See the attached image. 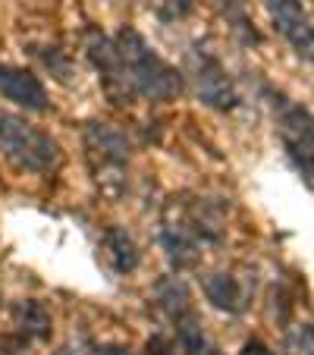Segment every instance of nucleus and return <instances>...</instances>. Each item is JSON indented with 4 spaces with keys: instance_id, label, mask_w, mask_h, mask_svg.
<instances>
[{
    "instance_id": "f257e3e1",
    "label": "nucleus",
    "mask_w": 314,
    "mask_h": 355,
    "mask_svg": "<svg viewBox=\"0 0 314 355\" xmlns=\"http://www.w3.org/2000/svg\"><path fill=\"white\" fill-rule=\"evenodd\" d=\"M114 44L120 54L123 76L135 94L151 101H170L182 92V76L154 54V47H148V41L135 28H123Z\"/></svg>"
},
{
    "instance_id": "f03ea898",
    "label": "nucleus",
    "mask_w": 314,
    "mask_h": 355,
    "mask_svg": "<svg viewBox=\"0 0 314 355\" xmlns=\"http://www.w3.org/2000/svg\"><path fill=\"white\" fill-rule=\"evenodd\" d=\"M0 151L22 173H51L60 161V145L22 116L0 110Z\"/></svg>"
},
{
    "instance_id": "7ed1b4c3",
    "label": "nucleus",
    "mask_w": 314,
    "mask_h": 355,
    "mask_svg": "<svg viewBox=\"0 0 314 355\" xmlns=\"http://www.w3.org/2000/svg\"><path fill=\"white\" fill-rule=\"evenodd\" d=\"M85 148L88 161H91V173L98 186L110 195L123 192L126 182V164H129V141L116 126L107 123H88L85 126Z\"/></svg>"
},
{
    "instance_id": "20e7f679",
    "label": "nucleus",
    "mask_w": 314,
    "mask_h": 355,
    "mask_svg": "<svg viewBox=\"0 0 314 355\" xmlns=\"http://www.w3.org/2000/svg\"><path fill=\"white\" fill-rule=\"evenodd\" d=\"M189 76L195 82V92L204 101L207 107L214 110H233L239 104L236 98V88L229 82V73L223 69V63L217 57H211L201 47H192L189 51Z\"/></svg>"
},
{
    "instance_id": "39448f33",
    "label": "nucleus",
    "mask_w": 314,
    "mask_h": 355,
    "mask_svg": "<svg viewBox=\"0 0 314 355\" xmlns=\"http://www.w3.org/2000/svg\"><path fill=\"white\" fill-rule=\"evenodd\" d=\"M280 135H283V145H286L289 157L295 161V167L302 170L305 182L311 186V155H314L311 114H308L305 107H299V104H289L280 114Z\"/></svg>"
},
{
    "instance_id": "423d86ee",
    "label": "nucleus",
    "mask_w": 314,
    "mask_h": 355,
    "mask_svg": "<svg viewBox=\"0 0 314 355\" xmlns=\"http://www.w3.org/2000/svg\"><path fill=\"white\" fill-rule=\"evenodd\" d=\"M0 94L19 107L35 110V114L47 110V104H51L38 76L22 67H10V63H0Z\"/></svg>"
},
{
    "instance_id": "0eeeda50",
    "label": "nucleus",
    "mask_w": 314,
    "mask_h": 355,
    "mask_svg": "<svg viewBox=\"0 0 314 355\" xmlns=\"http://www.w3.org/2000/svg\"><path fill=\"white\" fill-rule=\"evenodd\" d=\"M268 7L277 19V28L289 38L295 54L308 63L311 60V26H308V16L302 10V0H268Z\"/></svg>"
},
{
    "instance_id": "6e6552de",
    "label": "nucleus",
    "mask_w": 314,
    "mask_h": 355,
    "mask_svg": "<svg viewBox=\"0 0 314 355\" xmlns=\"http://www.w3.org/2000/svg\"><path fill=\"white\" fill-rule=\"evenodd\" d=\"M161 245H164V252H167V261L173 264L176 270L192 268V264L198 261V245H195L189 227H182V223H170V220L164 223L161 227Z\"/></svg>"
},
{
    "instance_id": "1a4fd4ad",
    "label": "nucleus",
    "mask_w": 314,
    "mask_h": 355,
    "mask_svg": "<svg viewBox=\"0 0 314 355\" xmlns=\"http://www.w3.org/2000/svg\"><path fill=\"white\" fill-rule=\"evenodd\" d=\"M173 327H176V340H170L173 343L170 355H220L214 343L204 336V330H201V324L195 315L186 318V321H180V324H173Z\"/></svg>"
},
{
    "instance_id": "9d476101",
    "label": "nucleus",
    "mask_w": 314,
    "mask_h": 355,
    "mask_svg": "<svg viewBox=\"0 0 314 355\" xmlns=\"http://www.w3.org/2000/svg\"><path fill=\"white\" fill-rule=\"evenodd\" d=\"M204 295L207 302L220 311H229V315H239L242 311V289H239V280L233 274H211L204 280Z\"/></svg>"
},
{
    "instance_id": "9b49d317",
    "label": "nucleus",
    "mask_w": 314,
    "mask_h": 355,
    "mask_svg": "<svg viewBox=\"0 0 314 355\" xmlns=\"http://www.w3.org/2000/svg\"><path fill=\"white\" fill-rule=\"evenodd\" d=\"M157 302H161V309L167 311V318L173 324L186 321V318H192V295H189V286L182 280H176V277H167V280L157 283Z\"/></svg>"
},
{
    "instance_id": "f8f14e48",
    "label": "nucleus",
    "mask_w": 314,
    "mask_h": 355,
    "mask_svg": "<svg viewBox=\"0 0 314 355\" xmlns=\"http://www.w3.org/2000/svg\"><path fill=\"white\" fill-rule=\"evenodd\" d=\"M104 245H107L110 261H114V268L120 274H132L139 268V245H135V239L123 227H110L104 233Z\"/></svg>"
},
{
    "instance_id": "ddd939ff",
    "label": "nucleus",
    "mask_w": 314,
    "mask_h": 355,
    "mask_svg": "<svg viewBox=\"0 0 314 355\" xmlns=\"http://www.w3.org/2000/svg\"><path fill=\"white\" fill-rule=\"evenodd\" d=\"M16 327L28 340H47L51 336V315H47V309L41 302L26 299L16 305Z\"/></svg>"
},
{
    "instance_id": "4468645a",
    "label": "nucleus",
    "mask_w": 314,
    "mask_h": 355,
    "mask_svg": "<svg viewBox=\"0 0 314 355\" xmlns=\"http://www.w3.org/2000/svg\"><path fill=\"white\" fill-rule=\"evenodd\" d=\"M280 355H314V334L311 324H299L286 334L283 340V352Z\"/></svg>"
},
{
    "instance_id": "2eb2a0df",
    "label": "nucleus",
    "mask_w": 314,
    "mask_h": 355,
    "mask_svg": "<svg viewBox=\"0 0 314 355\" xmlns=\"http://www.w3.org/2000/svg\"><path fill=\"white\" fill-rule=\"evenodd\" d=\"M242 355H270V352H268V349H264V346H261L258 340H254V343H245V349H242Z\"/></svg>"
},
{
    "instance_id": "dca6fc26",
    "label": "nucleus",
    "mask_w": 314,
    "mask_h": 355,
    "mask_svg": "<svg viewBox=\"0 0 314 355\" xmlns=\"http://www.w3.org/2000/svg\"><path fill=\"white\" fill-rule=\"evenodd\" d=\"M98 355H132V352H129V349H123V346H101Z\"/></svg>"
},
{
    "instance_id": "f3484780",
    "label": "nucleus",
    "mask_w": 314,
    "mask_h": 355,
    "mask_svg": "<svg viewBox=\"0 0 314 355\" xmlns=\"http://www.w3.org/2000/svg\"><path fill=\"white\" fill-rule=\"evenodd\" d=\"M167 3L176 10V13H189V10H192V0H167Z\"/></svg>"
},
{
    "instance_id": "a211bd4d",
    "label": "nucleus",
    "mask_w": 314,
    "mask_h": 355,
    "mask_svg": "<svg viewBox=\"0 0 314 355\" xmlns=\"http://www.w3.org/2000/svg\"><path fill=\"white\" fill-rule=\"evenodd\" d=\"M57 355H73V352H69V349H60V352H57Z\"/></svg>"
}]
</instances>
